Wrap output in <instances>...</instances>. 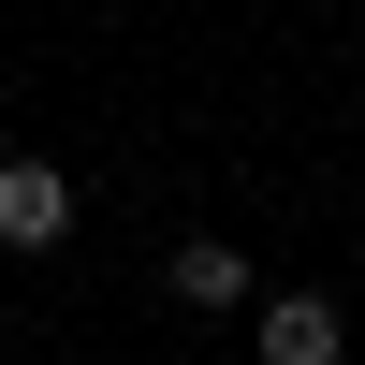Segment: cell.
I'll return each mask as SVG.
<instances>
[{"mask_svg":"<svg viewBox=\"0 0 365 365\" xmlns=\"http://www.w3.org/2000/svg\"><path fill=\"white\" fill-rule=\"evenodd\" d=\"M249 351L263 365H351V322H336V292H263Z\"/></svg>","mask_w":365,"mask_h":365,"instance_id":"1","label":"cell"},{"mask_svg":"<svg viewBox=\"0 0 365 365\" xmlns=\"http://www.w3.org/2000/svg\"><path fill=\"white\" fill-rule=\"evenodd\" d=\"M73 234V175L58 161H0V249H58Z\"/></svg>","mask_w":365,"mask_h":365,"instance_id":"2","label":"cell"},{"mask_svg":"<svg viewBox=\"0 0 365 365\" xmlns=\"http://www.w3.org/2000/svg\"><path fill=\"white\" fill-rule=\"evenodd\" d=\"M175 307H249V322H263L249 249H234V234H190V249H175Z\"/></svg>","mask_w":365,"mask_h":365,"instance_id":"3","label":"cell"}]
</instances>
